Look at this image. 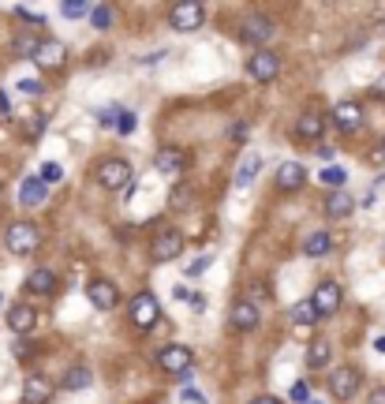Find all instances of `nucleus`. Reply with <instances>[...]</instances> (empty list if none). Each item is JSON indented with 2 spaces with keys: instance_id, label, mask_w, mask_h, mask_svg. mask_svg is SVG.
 <instances>
[{
  "instance_id": "2",
  "label": "nucleus",
  "mask_w": 385,
  "mask_h": 404,
  "mask_svg": "<svg viewBox=\"0 0 385 404\" xmlns=\"http://www.w3.org/2000/svg\"><path fill=\"white\" fill-rule=\"evenodd\" d=\"M4 244L12 255H34L41 247V232H38V225H30V221H15V225H8Z\"/></svg>"
},
{
  "instance_id": "1",
  "label": "nucleus",
  "mask_w": 385,
  "mask_h": 404,
  "mask_svg": "<svg viewBox=\"0 0 385 404\" xmlns=\"http://www.w3.org/2000/svg\"><path fill=\"white\" fill-rule=\"evenodd\" d=\"M94 180L102 183L105 191H127L131 188V165L124 158H105L102 165L94 169Z\"/></svg>"
},
{
  "instance_id": "23",
  "label": "nucleus",
  "mask_w": 385,
  "mask_h": 404,
  "mask_svg": "<svg viewBox=\"0 0 385 404\" xmlns=\"http://www.w3.org/2000/svg\"><path fill=\"white\" fill-rule=\"evenodd\" d=\"M329 247H333V236H329V232H311L303 239V255H311V258L329 255Z\"/></svg>"
},
{
  "instance_id": "38",
  "label": "nucleus",
  "mask_w": 385,
  "mask_h": 404,
  "mask_svg": "<svg viewBox=\"0 0 385 404\" xmlns=\"http://www.w3.org/2000/svg\"><path fill=\"white\" fill-rule=\"evenodd\" d=\"M187 202H191V191H187V188L180 191V188H176V191H172V210H183Z\"/></svg>"
},
{
  "instance_id": "12",
  "label": "nucleus",
  "mask_w": 385,
  "mask_h": 404,
  "mask_svg": "<svg viewBox=\"0 0 385 404\" xmlns=\"http://www.w3.org/2000/svg\"><path fill=\"white\" fill-rule=\"evenodd\" d=\"M303 180H307V169L300 165V161H284V165H277V176H273L277 191H284V195L300 191V188H303Z\"/></svg>"
},
{
  "instance_id": "43",
  "label": "nucleus",
  "mask_w": 385,
  "mask_h": 404,
  "mask_svg": "<svg viewBox=\"0 0 385 404\" xmlns=\"http://www.w3.org/2000/svg\"><path fill=\"white\" fill-rule=\"evenodd\" d=\"M370 404H385V386H378V389L370 393Z\"/></svg>"
},
{
  "instance_id": "15",
  "label": "nucleus",
  "mask_w": 385,
  "mask_h": 404,
  "mask_svg": "<svg viewBox=\"0 0 385 404\" xmlns=\"http://www.w3.org/2000/svg\"><path fill=\"white\" fill-rule=\"evenodd\" d=\"M273 30H277V27H273V19H262V15H255V19H247V23H244V30H239V38H244L247 41V46H266V41H273Z\"/></svg>"
},
{
  "instance_id": "27",
  "label": "nucleus",
  "mask_w": 385,
  "mask_h": 404,
  "mask_svg": "<svg viewBox=\"0 0 385 404\" xmlns=\"http://www.w3.org/2000/svg\"><path fill=\"white\" fill-rule=\"evenodd\" d=\"M288 319H292V326H314L318 322V311H314L311 300H303V303H295V307L288 311Z\"/></svg>"
},
{
  "instance_id": "16",
  "label": "nucleus",
  "mask_w": 385,
  "mask_h": 404,
  "mask_svg": "<svg viewBox=\"0 0 385 404\" xmlns=\"http://www.w3.org/2000/svg\"><path fill=\"white\" fill-rule=\"evenodd\" d=\"M333 124L344 131V135H351V131L363 127V109H359L356 102H340V105H333Z\"/></svg>"
},
{
  "instance_id": "5",
  "label": "nucleus",
  "mask_w": 385,
  "mask_h": 404,
  "mask_svg": "<svg viewBox=\"0 0 385 404\" xmlns=\"http://www.w3.org/2000/svg\"><path fill=\"white\" fill-rule=\"evenodd\" d=\"M161 319V307H158V296L153 292H139L135 300H131V322L139 326V330H153V322Z\"/></svg>"
},
{
  "instance_id": "39",
  "label": "nucleus",
  "mask_w": 385,
  "mask_h": 404,
  "mask_svg": "<svg viewBox=\"0 0 385 404\" xmlns=\"http://www.w3.org/2000/svg\"><path fill=\"white\" fill-rule=\"evenodd\" d=\"M19 15H23V19H30L34 27H46V19H41V15L34 12V8H27V4H19Z\"/></svg>"
},
{
  "instance_id": "44",
  "label": "nucleus",
  "mask_w": 385,
  "mask_h": 404,
  "mask_svg": "<svg viewBox=\"0 0 385 404\" xmlns=\"http://www.w3.org/2000/svg\"><path fill=\"white\" fill-rule=\"evenodd\" d=\"M0 113H4V116L12 113V102H8V94H4V90H0Z\"/></svg>"
},
{
  "instance_id": "17",
  "label": "nucleus",
  "mask_w": 385,
  "mask_h": 404,
  "mask_svg": "<svg viewBox=\"0 0 385 404\" xmlns=\"http://www.w3.org/2000/svg\"><path fill=\"white\" fill-rule=\"evenodd\" d=\"M34 322H38V314H34L30 303H15V307L8 311V330H12V333H30V330H34Z\"/></svg>"
},
{
  "instance_id": "31",
  "label": "nucleus",
  "mask_w": 385,
  "mask_h": 404,
  "mask_svg": "<svg viewBox=\"0 0 385 404\" xmlns=\"http://www.w3.org/2000/svg\"><path fill=\"white\" fill-rule=\"evenodd\" d=\"M38 46H41V38H30V34H27V38L15 41V53H19V57H30V60H34V57H38Z\"/></svg>"
},
{
  "instance_id": "33",
  "label": "nucleus",
  "mask_w": 385,
  "mask_h": 404,
  "mask_svg": "<svg viewBox=\"0 0 385 404\" xmlns=\"http://www.w3.org/2000/svg\"><path fill=\"white\" fill-rule=\"evenodd\" d=\"M116 131H120V135H131V131H135V113H131V109H120Z\"/></svg>"
},
{
  "instance_id": "25",
  "label": "nucleus",
  "mask_w": 385,
  "mask_h": 404,
  "mask_svg": "<svg viewBox=\"0 0 385 404\" xmlns=\"http://www.w3.org/2000/svg\"><path fill=\"white\" fill-rule=\"evenodd\" d=\"M295 131H300L303 139H322V131H326V120L318 116V113H303V116H300V124H295Z\"/></svg>"
},
{
  "instance_id": "8",
  "label": "nucleus",
  "mask_w": 385,
  "mask_h": 404,
  "mask_svg": "<svg viewBox=\"0 0 385 404\" xmlns=\"http://www.w3.org/2000/svg\"><path fill=\"white\" fill-rule=\"evenodd\" d=\"M153 262H172L183 255V232H176V228H164L161 236H153V247H150Z\"/></svg>"
},
{
  "instance_id": "50",
  "label": "nucleus",
  "mask_w": 385,
  "mask_h": 404,
  "mask_svg": "<svg viewBox=\"0 0 385 404\" xmlns=\"http://www.w3.org/2000/svg\"><path fill=\"white\" fill-rule=\"evenodd\" d=\"M311 404H318V400H311Z\"/></svg>"
},
{
  "instance_id": "45",
  "label": "nucleus",
  "mask_w": 385,
  "mask_h": 404,
  "mask_svg": "<svg viewBox=\"0 0 385 404\" xmlns=\"http://www.w3.org/2000/svg\"><path fill=\"white\" fill-rule=\"evenodd\" d=\"M232 139H247V124H236L232 127Z\"/></svg>"
},
{
  "instance_id": "9",
  "label": "nucleus",
  "mask_w": 385,
  "mask_h": 404,
  "mask_svg": "<svg viewBox=\"0 0 385 404\" xmlns=\"http://www.w3.org/2000/svg\"><path fill=\"white\" fill-rule=\"evenodd\" d=\"M86 300H90L97 311H116L120 288L113 285V281H105V277H94L90 285H86Z\"/></svg>"
},
{
  "instance_id": "10",
  "label": "nucleus",
  "mask_w": 385,
  "mask_h": 404,
  "mask_svg": "<svg viewBox=\"0 0 385 404\" xmlns=\"http://www.w3.org/2000/svg\"><path fill=\"white\" fill-rule=\"evenodd\" d=\"M158 367L169 370V375H183L187 367H191V348L183 344H164L158 352Z\"/></svg>"
},
{
  "instance_id": "46",
  "label": "nucleus",
  "mask_w": 385,
  "mask_h": 404,
  "mask_svg": "<svg viewBox=\"0 0 385 404\" xmlns=\"http://www.w3.org/2000/svg\"><path fill=\"white\" fill-rule=\"evenodd\" d=\"M251 404H284V400H277V397H255Z\"/></svg>"
},
{
  "instance_id": "13",
  "label": "nucleus",
  "mask_w": 385,
  "mask_h": 404,
  "mask_svg": "<svg viewBox=\"0 0 385 404\" xmlns=\"http://www.w3.org/2000/svg\"><path fill=\"white\" fill-rule=\"evenodd\" d=\"M311 303H314L318 319H326V314H333V311L340 307V285H337V281H322V285L314 288Z\"/></svg>"
},
{
  "instance_id": "14",
  "label": "nucleus",
  "mask_w": 385,
  "mask_h": 404,
  "mask_svg": "<svg viewBox=\"0 0 385 404\" xmlns=\"http://www.w3.org/2000/svg\"><path fill=\"white\" fill-rule=\"evenodd\" d=\"M64 60H68V49H64V41H57V38H41L38 57H34V64H38V68L52 71V68H60Z\"/></svg>"
},
{
  "instance_id": "18",
  "label": "nucleus",
  "mask_w": 385,
  "mask_h": 404,
  "mask_svg": "<svg viewBox=\"0 0 385 404\" xmlns=\"http://www.w3.org/2000/svg\"><path fill=\"white\" fill-rule=\"evenodd\" d=\"M52 400V386L41 375L34 378H27V386H23V404H49Z\"/></svg>"
},
{
  "instance_id": "30",
  "label": "nucleus",
  "mask_w": 385,
  "mask_h": 404,
  "mask_svg": "<svg viewBox=\"0 0 385 404\" xmlns=\"http://www.w3.org/2000/svg\"><path fill=\"white\" fill-rule=\"evenodd\" d=\"M38 180L46 183V188H49V183H60L64 180V169L57 165V161H46V165L38 169Z\"/></svg>"
},
{
  "instance_id": "3",
  "label": "nucleus",
  "mask_w": 385,
  "mask_h": 404,
  "mask_svg": "<svg viewBox=\"0 0 385 404\" xmlns=\"http://www.w3.org/2000/svg\"><path fill=\"white\" fill-rule=\"evenodd\" d=\"M206 23V8L195 4V0H183V4H172L169 8V27L180 30V34H191Z\"/></svg>"
},
{
  "instance_id": "4",
  "label": "nucleus",
  "mask_w": 385,
  "mask_h": 404,
  "mask_svg": "<svg viewBox=\"0 0 385 404\" xmlns=\"http://www.w3.org/2000/svg\"><path fill=\"white\" fill-rule=\"evenodd\" d=\"M247 75L255 83H273L281 75V57H277V53H270V49H258L255 57L247 60Z\"/></svg>"
},
{
  "instance_id": "47",
  "label": "nucleus",
  "mask_w": 385,
  "mask_h": 404,
  "mask_svg": "<svg viewBox=\"0 0 385 404\" xmlns=\"http://www.w3.org/2000/svg\"><path fill=\"white\" fill-rule=\"evenodd\" d=\"M374 97H385V79H378V83H374Z\"/></svg>"
},
{
  "instance_id": "7",
  "label": "nucleus",
  "mask_w": 385,
  "mask_h": 404,
  "mask_svg": "<svg viewBox=\"0 0 385 404\" xmlns=\"http://www.w3.org/2000/svg\"><path fill=\"white\" fill-rule=\"evenodd\" d=\"M359 386H363V375L356 367H337L333 378H329V393H333L337 400H351L359 393Z\"/></svg>"
},
{
  "instance_id": "40",
  "label": "nucleus",
  "mask_w": 385,
  "mask_h": 404,
  "mask_svg": "<svg viewBox=\"0 0 385 404\" xmlns=\"http://www.w3.org/2000/svg\"><path fill=\"white\" fill-rule=\"evenodd\" d=\"M183 400H191V404H206V397L199 389H183Z\"/></svg>"
},
{
  "instance_id": "41",
  "label": "nucleus",
  "mask_w": 385,
  "mask_h": 404,
  "mask_svg": "<svg viewBox=\"0 0 385 404\" xmlns=\"http://www.w3.org/2000/svg\"><path fill=\"white\" fill-rule=\"evenodd\" d=\"M370 161H374V165H385V139L378 143V150H374V154H370Z\"/></svg>"
},
{
  "instance_id": "37",
  "label": "nucleus",
  "mask_w": 385,
  "mask_h": 404,
  "mask_svg": "<svg viewBox=\"0 0 385 404\" xmlns=\"http://www.w3.org/2000/svg\"><path fill=\"white\" fill-rule=\"evenodd\" d=\"M19 90H23V94H41V90H46V86H41V79H19Z\"/></svg>"
},
{
  "instance_id": "49",
  "label": "nucleus",
  "mask_w": 385,
  "mask_h": 404,
  "mask_svg": "<svg viewBox=\"0 0 385 404\" xmlns=\"http://www.w3.org/2000/svg\"><path fill=\"white\" fill-rule=\"evenodd\" d=\"M0 199H4V183H0Z\"/></svg>"
},
{
  "instance_id": "29",
  "label": "nucleus",
  "mask_w": 385,
  "mask_h": 404,
  "mask_svg": "<svg viewBox=\"0 0 385 404\" xmlns=\"http://www.w3.org/2000/svg\"><path fill=\"white\" fill-rule=\"evenodd\" d=\"M90 23L97 30H108V27H113V8H108V4H94L90 8Z\"/></svg>"
},
{
  "instance_id": "28",
  "label": "nucleus",
  "mask_w": 385,
  "mask_h": 404,
  "mask_svg": "<svg viewBox=\"0 0 385 404\" xmlns=\"http://www.w3.org/2000/svg\"><path fill=\"white\" fill-rule=\"evenodd\" d=\"M318 180H322L326 188H333V191H340V188H344V180H348V172L340 169V165H326L322 172H318Z\"/></svg>"
},
{
  "instance_id": "11",
  "label": "nucleus",
  "mask_w": 385,
  "mask_h": 404,
  "mask_svg": "<svg viewBox=\"0 0 385 404\" xmlns=\"http://www.w3.org/2000/svg\"><path fill=\"white\" fill-rule=\"evenodd\" d=\"M258 322H262V314H258V307L251 300H236L232 303V311H228V326L232 330H258Z\"/></svg>"
},
{
  "instance_id": "22",
  "label": "nucleus",
  "mask_w": 385,
  "mask_h": 404,
  "mask_svg": "<svg viewBox=\"0 0 385 404\" xmlns=\"http://www.w3.org/2000/svg\"><path fill=\"white\" fill-rule=\"evenodd\" d=\"M86 386H94V375L86 367H71V370H64V389L68 393H83Z\"/></svg>"
},
{
  "instance_id": "24",
  "label": "nucleus",
  "mask_w": 385,
  "mask_h": 404,
  "mask_svg": "<svg viewBox=\"0 0 385 404\" xmlns=\"http://www.w3.org/2000/svg\"><path fill=\"white\" fill-rule=\"evenodd\" d=\"M258 172H262V158H258V154H247V161H244L239 172H236V188H251Z\"/></svg>"
},
{
  "instance_id": "48",
  "label": "nucleus",
  "mask_w": 385,
  "mask_h": 404,
  "mask_svg": "<svg viewBox=\"0 0 385 404\" xmlns=\"http://www.w3.org/2000/svg\"><path fill=\"white\" fill-rule=\"evenodd\" d=\"M374 348H378V352H385V337H378V341H374Z\"/></svg>"
},
{
  "instance_id": "21",
  "label": "nucleus",
  "mask_w": 385,
  "mask_h": 404,
  "mask_svg": "<svg viewBox=\"0 0 385 404\" xmlns=\"http://www.w3.org/2000/svg\"><path fill=\"white\" fill-rule=\"evenodd\" d=\"M27 288L38 292V296H49V292L57 288V274H52V270H34V274L27 277Z\"/></svg>"
},
{
  "instance_id": "42",
  "label": "nucleus",
  "mask_w": 385,
  "mask_h": 404,
  "mask_svg": "<svg viewBox=\"0 0 385 404\" xmlns=\"http://www.w3.org/2000/svg\"><path fill=\"white\" fill-rule=\"evenodd\" d=\"M172 296H176V300H180V303H183V300H195V292H187L183 285H176V292H172Z\"/></svg>"
},
{
  "instance_id": "6",
  "label": "nucleus",
  "mask_w": 385,
  "mask_h": 404,
  "mask_svg": "<svg viewBox=\"0 0 385 404\" xmlns=\"http://www.w3.org/2000/svg\"><path fill=\"white\" fill-rule=\"evenodd\" d=\"M153 169L161 172V176H172V180H180L183 172H187V154L180 146H161L158 154H153Z\"/></svg>"
},
{
  "instance_id": "26",
  "label": "nucleus",
  "mask_w": 385,
  "mask_h": 404,
  "mask_svg": "<svg viewBox=\"0 0 385 404\" xmlns=\"http://www.w3.org/2000/svg\"><path fill=\"white\" fill-rule=\"evenodd\" d=\"M329 363V341H311V348H307V367H314V370H322Z\"/></svg>"
},
{
  "instance_id": "19",
  "label": "nucleus",
  "mask_w": 385,
  "mask_h": 404,
  "mask_svg": "<svg viewBox=\"0 0 385 404\" xmlns=\"http://www.w3.org/2000/svg\"><path fill=\"white\" fill-rule=\"evenodd\" d=\"M46 195H49V188H46V183H41L38 176H27L23 183H19V202H23V206L46 202Z\"/></svg>"
},
{
  "instance_id": "36",
  "label": "nucleus",
  "mask_w": 385,
  "mask_h": 404,
  "mask_svg": "<svg viewBox=\"0 0 385 404\" xmlns=\"http://www.w3.org/2000/svg\"><path fill=\"white\" fill-rule=\"evenodd\" d=\"M116 116H120V109H102V113H97V124H102V127H116Z\"/></svg>"
},
{
  "instance_id": "32",
  "label": "nucleus",
  "mask_w": 385,
  "mask_h": 404,
  "mask_svg": "<svg viewBox=\"0 0 385 404\" xmlns=\"http://www.w3.org/2000/svg\"><path fill=\"white\" fill-rule=\"evenodd\" d=\"M60 15L64 19H83V15H90V8L79 4V0H68V4H60Z\"/></svg>"
},
{
  "instance_id": "35",
  "label": "nucleus",
  "mask_w": 385,
  "mask_h": 404,
  "mask_svg": "<svg viewBox=\"0 0 385 404\" xmlns=\"http://www.w3.org/2000/svg\"><path fill=\"white\" fill-rule=\"evenodd\" d=\"M206 266H210V255H202V258H195L191 266H187V277H202L206 274Z\"/></svg>"
},
{
  "instance_id": "34",
  "label": "nucleus",
  "mask_w": 385,
  "mask_h": 404,
  "mask_svg": "<svg viewBox=\"0 0 385 404\" xmlns=\"http://www.w3.org/2000/svg\"><path fill=\"white\" fill-rule=\"evenodd\" d=\"M292 400L295 404H311V386H307V382H295V386H292Z\"/></svg>"
},
{
  "instance_id": "20",
  "label": "nucleus",
  "mask_w": 385,
  "mask_h": 404,
  "mask_svg": "<svg viewBox=\"0 0 385 404\" xmlns=\"http://www.w3.org/2000/svg\"><path fill=\"white\" fill-rule=\"evenodd\" d=\"M351 210H356V202H351V195H344V191H333L326 199V214L333 217V221H340V217H348Z\"/></svg>"
}]
</instances>
